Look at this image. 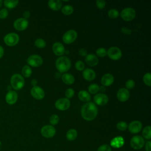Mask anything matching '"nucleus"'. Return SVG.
Segmentation results:
<instances>
[{
	"mask_svg": "<svg viewBox=\"0 0 151 151\" xmlns=\"http://www.w3.org/2000/svg\"><path fill=\"white\" fill-rule=\"evenodd\" d=\"M74 94V91L73 88H68L66 91H65V96L67 97V99H70L71 98Z\"/></svg>",
	"mask_w": 151,
	"mask_h": 151,
	"instance_id": "79ce46f5",
	"label": "nucleus"
},
{
	"mask_svg": "<svg viewBox=\"0 0 151 151\" xmlns=\"http://www.w3.org/2000/svg\"><path fill=\"white\" fill-rule=\"evenodd\" d=\"M66 52H67V54H68V50H67Z\"/></svg>",
	"mask_w": 151,
	"mask_h": 151,
	"instance_id": "864d4df0",
	"label": "nucleus"
},
{
	"mask_svg": "<svg viewBox=\"0 0 151 151\" xmlns=\"http://www.w3.org/2000/svg\"><path fill=\"white\" fill-rule=\"evenodd\" d=\"M130 145L133 149L139 150L143 147L145 145V140L143 137L139 135H136L132 137Z\"/></svg>",
	"mask_w": 151,
	"mask_h": 151,
	"instance_id": "39448f33",
	"label": "nucleus"
},
{
	"mask_svg": "<svg viewBox=\"0 0 151 151\" xmlns=\"http://www.w3.org/2000/svg\"><path fill=\"white\" fill-rule=\"evenodd\" d=\"M35 45L36 47L40 48H44L46 45V42L45 41L42 39V38H37L34 42Z\"/></svg>",
	"mask_w": 151,
	"mask_h": 151,
	"instance_id": "2f4dec72",
	"label": "nucleus"
},
{
	"mask_svg": "<svg viewBox=\"0 0 151 151\" xmlns=\"http://www.w3.org/2000/svg\"><path fill=\"white\" fill-rule=\"evenodd\" d=\"M83 76L86 80L92 81L96 78V73L92 69L86 68L83 72Z\"/></svg>",
	"mask_w": 151,
	"mask_h": 151,
	"instance_id": "412c9836",
	"label": "nucleus"
},
{
	"mask_svg": "<svg viewBox=\"0 0 151 151\" xmlns=\"http://www.w3.org/2000/svg\"><path fill=\"white\" fill-rule=\"evenodd\" d=\"M55 66L60 72L64 73L70 68L71 61L67 57H60L57 59Z\"/></svg>",
	"mask_w": 151,
	"mask_h": 151,
	"instance_id": "f03ea898",
	"label": "nucleus"
},
{
	"mask_svg": "<svg viewBox=\"0 0 151 151\" xmlns=\"http://www.w3.org/2000/svg\"><path fill=\"white\" fill-rule=\"evenodd\" d=\"M23 17H24V19H27L30 17V12L28 11H25L23 13Z\"/></svg>",
	"mask_w": 151,
	"mask_h": 151,
	"instance_id": "de8ad7c7",
	"label": "nucleus"
},
{
	"mask_svg": "<svg viewBox=\"0 0 151 151\" xmlns=\"http://www.w3.org/2000/svg\"><path fill=\"white\" fill-rule=\"evenodd\" d=\"M37 84V80H36L35 79L32 80V81H31V84L33 86V87H34V86H36Z\"/></svg>",
	"mask_w": 151,
	"mask_h": 151,
	"instance_id": "8fccbe9b",
	"label": "nucleus"
},
{
	"mask_svg": "<svg viewBox=\"0 0 151 151\" xmlns=\"http://www.w3.org/2000/svg\"><path fill=\"white\" fill-rule=\"evenodd\" d=\"M151 142L150 141H147L146 143V145H145V150L146 151H151Z\"/></svg>",
	"mask_w": 151,
	"mask_h": 151,
	"instance_id": "49530a36",
	"label": "nucleus"
},
{
	"mask_svg": "<svg viewBox=\"0 0 151 151\" xmlns=\"http://www.w3.org/2000/svg\"><path fill=\"white\" fill-rule=\"evenodd\" d=\"M8 15V11L6 8H2L0 10V18L5 19L7 17Z\"/></svg>",
	"mask_w": 151,
	"mask_h": 151,
	"instance_id": "ea45409f",
	"label": "nucleus"
},
{
	"mask_svg": "<svg viewBox=\"0 0 151 151\" xmlns=\"http://www.w3.org/2000/svg\"><path fill=\"white\" fill-rule=\"evenodd\" d=\"M28 26V21L24 18L17 19L14 22V27L18 31L25 30Z\"/></svg>",
	"mask_w": 151,
	"mask_h": 151,
	"instance_id": "f8f14e48",
	"label": "nucleus"
},
{
	"mask_svg": "<svg viewBox=\"0 0 151 151\" xmlns=\"http://www.w3.org/2000/svg\"><path fill=\"white\" fill-rule=\"evenodd\" d=\"M55 106L58 110H65L70 106V101L67 98L59 99L55 101Z\"/></svg>",
	"mask_w": 151,
	"mask_h": 151,
	"instance_id": "9d476101",
	"label": "nucleus"
},
{
	"mask_svg": "<svg viewBox=\"0 0 151 151\" xmlns=\"http://www.w3.org/2000/svg\"><path fill=\"white\" fill-rule=\"evenodd\" d=\"M75 67L78 71H82L84 69V64L82 61L78 60L75 64Z\"/></svg>",
	"mask_w": 151,
	"mask_h": 151,
	"instance_id": "4c0bfd02",
	"label": "nucleus"
},
{
	"mask_svg": "<svg viewBox=\"0 0 151 151\" xmlns=\"http://www.w3.org/2000/svg\"><path fill=\"white\" fill-rule=\"evenodd\" d=\"M116 127H117V129H119V130L124 131V130H126V129L127 128V124L125 122L121 121L117 123Z\"/></svg>",
	"mask_w": 151,
	"mask_h": 151,
	"instance_id": "72a5a7b5",
	"label": "nucleus"
},
{
	"mask_svg": "<svg viewBox=\"0 0 151 151\" xmlns=\"http://www.w3.org/2000/svg\"><path fill=\"white\" fill-rule=\"evenodd\" d=\"M77 136V132L76 129H71L68 130L66 133V137L68 140L72 141L76 139Z\"/></svg>",
	"mask_w": 151,
	"mask_h": 151,
	"instance_id": "a878e982",
	"label": "nucleus"
},
{
	"mask_svg": "<svg viewBox=\"0 0 151 151\" xmlns=\"http://www.w3.org/2000/svg\"><path fill=\"white\" fill-rule=\"evenodd\" d=\"M97 151H111V148L109 145L104 144L99 146L97 149Z\"/></svg>",
	"mask_w": 151,
	"mask_h": 151,
	"instance_id": "58836bf2",
	"label": "nucleus"
},
{
	"mask_svg": "<svg viewBox=\"0 0 151 151\" xmlns=\"http://www.w3.org/2000/svg\"><path fill=\"white\" fill-rule=\"evenodd\" d=\"M27 63L29 65L37 67L42 65L43 60L41 56L37 54H34L28 57L27 59Z\"/></svg>",
	"mask_w": 151,
	"mask_h": 151,
	"instance_id": "9b49d317",
	"label": "nucleus"
},
{
	"mask_svg": "<svg viewBox=\"0 0 151 151\" xmlns=\"http://www.w3.org/2000/svg\"><path fill=\"white\" fill-rule=\"evenodd\" d=\"M108 15L110 18L114 19L119 15V12L116 9H111L108 12Z\"/></svg>",
	"mask_w": 151,
	"mask_h": 151,
	"instance_id": "473e14b6",
	"label": "nucleus"
},
{
	"mask_svg": "<svg viewBox=\"0 0 151 151\" xmlns=\"http://www.w3.org/2000/svg\"><path fill=\"white\" fill-rule=\"evenodd\" d=\"M94 101L96 104L99 106H103L107 103L109 101L108 97L103 93H99L94 96Z\"/></svg>",
	"mask_w": 151,
	"mask_h": 151,
	"instance_id": "dca6fc26",
	"label": "nucleus"
},
{
	"mask_svg": "<svg viewBox=\"0 0 151 151\" xmlns=\"http://www.w3.org/2000/svg\"><path fill=\"white\" fill-rule=\"evenodd\" d=\"M96 54L99 57H104L107 55V51L104 48H99L96 51Z\"/></svg>",
	"mask_w": 151,
	"mask_h": 151,
	"instance_id": "c9c22d12",
	"label": "nucleus"
},
{
	"mask_svg": "<svg viewBox=\"0 0 151 151\" xmlns=\"http://www.w3.org/2000/svg\"><path fill=\"white\" fill-rule=\"evenodd\" d=\"M41 133L44 137L51 138L55 135V129L52 125H45L41 128Z\"/></svg>",
	"mask_w": 151,
	"mask_h": 151,
	"instance_id": "1a4fd4ad",
	"label": "nucleus"
},
{
	"mask_svg": "<svg viewBox=\"0 0 151 151\" xmlns=\"http://www.w3.org/2000/svg\"><path fill=\"white\" fill-rule=\"evenodd\" d=\"M142 124L140 121L138 120H134L132 122L129 126L128 129L130 133L135 134L137 133L142 130Z\"/></svg>",
	"mask_w": 151,
	"mask_h": 151,
	"instance_id": "4468645a",
	"label": "nucleus"
},
{
	"mask_svg": "<svg viewBox=\"0 0 151 151\" xmlns=\"http://www.w3.org/2000/svg\"><path fill=\"white\" fill-rule=\"evenodd\" d=\"M97 108L93 102H87L84 104L81 110L83 118L87 121H91L94 119L97 116Z\"/></svg>",
	"mask_w": 151,
	"mask_h": 151,
	"instance_id": "f257e3e1",
	"label": "nucleus"
},
{
	"mask_svg": "<svg viewBox=\"0 0 151 151\" xmlns=\"http://www.w3.org/2000/svg\"><path fill=\"white\" fill-rule=\"evenodd\" d=\"M2 1H1V0H0V8L1 7V6H2Z\"/></svg>",
	"mask_w": 151,
	"mask_h": 151,
	"instance_id": "603ef678",
	"label": "nucleus"
},
{
	"mask_svg": "<svg viewBox=\"0 0 151 151\" xmlns=\"http://www.w3.org/2000/svg\"><path fill=\"white\" fill-rule=\"evenodd\" d=\"M4 54V50L3 47L1 45H0V58L3 57Z\"/></svg>",
	"mask_w": 151,
	"mask_h": 151,
	"instance_id": "09e8293b",
	"label": "nucleus"
},
{
	"mask_svg": "<svg viewBox=\"0 0 151 151\" xmlns=\"http://www.w3.org/2000/svg\"><path fill=\"white\" fill-rule=\"evenodd\" d=\"M18 99V94L16 91L14 90H9L5 96L6 102L10 105L15 104Z\"/></svg>",
	"mask_w": 151,
	"mask_h": 151,
	"instance_id": "2eb2a0df",
	"label": "nucleus"
},
{
	"mask_svg": "<svg viewBox=\"0 0 151 151\" xmlns=\"http://www.w3.org/2000/svg\"><path fill=\"white\" fill-rule=\"evenodd\" d=\"M52 51L57 55H61L65 52V49L63 45L59 42H56L52 45Z\"/></svg>",
	"mask_w": 151,
	"mask_h": 151,
	"instance_id": "aec40b11",
	"label": "nucleus"
},
{
	"mask_svg": "<svg viewBox=\"0 0 151 151\" xmlns=\"http://www.w3.org/2000/svg\"><path fill=\"white\" fill-rule=\"evenodd\" d=\"M19 40V37L18 35L15 32L8 33L4 37V42L8 46H14L17 45Z\"/></svg>",
	"mask_w": 151,
	"mask_h": 151,
	"instance_id": "20e7f679",
	"label": "nucleus"
},
{
	"mask_svg": "<svg viewBox=\"0 0 151 151\" xmlns=\"http://www.w3.org/2000/svg\"><path fill=\"white\" fill-rule=\"evenodd\" d=\"M85 61L88 65L94 67L97 65V64L99 63V59L95 55L90 54H87L86 56Z\"/></svg>",
	"mask_w": 151,
	"mask_h": 151,
	"instance_id": "a211bd4d",
	"label": "nucleus"
},
{
	"mask_svg": "<svg viewBox=\"0 0 151 151\" xmlns=\"http://www.w3.org/2000/svg\"><path fill=\"white\" fill-rule=\"evenodd\" d=\"M22 74L25 77H29L32 74V70L29 66L24 65L22 68Z\"/></svg>",
	"mask_w": 151,
	"mask_h": 151,
	"instance_id": "c85d7f7f",
	"label": "nucleus"
},
{
	"mask_svg": "<svg viewBox=\"0 0 151 151\" xmlns=\"http://www.w3.org/2000/svg\"><path fill=\"white\" fill-rule=\"evenodd\" d=\"M96 5L100 9H103L106 5V1L104 0H97L96 1Z\"/></svg>",
	"mask_w": 151,
	"mask_h": 151,
	"instance_id": "37998d69",
	"label": "nucleus"
},
{
	"mask_svg": "<svg viewBox=\"0 0 151 151\" xmlns=\"http://www.w3.org/2000/svg\"><path fill=\"white\" fill-rule=\"evenodd\" d=\"M142 135L146 139L149 140L151 138V128L150 126H147L143 129L142 131Z\"/></svg>",
	"mask_w": 151,
	"mask_h": 151,
	"instance_id": "cd10ccee",
	"label": "nucleus"
},
{
	"mask_svg": "<svg viewBox=\"0 0 151 151\" xmlns=\"http://www.w3.org/2000/svg\"><path fill=\"white\" fill-rule=\"evenodd\" d=\"M49 7L54 11H58L62 6V2L60 0H50L48 1Z\"/></svg>",
	"mask_w": 151,
	"mask_h": 151,
	"instance_id": "4be33fe9",
	"label": "nucleus"
},
{
	"mask_svg": "<svg viewBox=\"0 0 151 151\" xmlns=\"http://www.w3.org/2000/svg\"><path fill=\"white\" fill-rule=\"evenodd\" d=\"M59 122V117L57 114H52L50 117V123L52 125L57 124Z\"/></svg>",
	"mask_w": 151,
	"mask_h": 151,
	"instance_id": "f704fd0d",
	"label": "nucleus"
},
{
	"mask_svg": "<svg viewBox=\"0 0 151 151\" xmlns=\"http://www.w3.org/2000/svg\"><path fill=\"white\" fill-rule=\"evenodd\" d=\"M78 96L80 100L85 102H88L91 99L90 94L85 90L80 91L78 94Z\"/></svg>",
	"mask_w": 151,
	"mask_h": 151,
	"instance_id": "393cba45",
	"label": "nucleus"
},
{
	"mask_svg": "<svg viewBox=\"0 0 151 151\" xmlns=\"http://www.w3.org/2000/svg\"><path fill=\"white\" fill-rule=\"evenodd\" d=\"M62 80L66 84H68V85H70V84H72L74 82V77L70 74V73H65L64 74L63 76H62Z\"/></svg>",
	"mask_w": 151,
	"mask_h": 151,
	"instance_id": "b1692460",
	"label": "nucleus"
},
{
	"mask_svg": "<svg viewBox=\"0 0 151 151\" xmlns=\"http://www.w3.org/2000/svg\"><path fill=\"white\" fill-rule=\"evenodd\" d=\"M130 97V93L127 89L122 88L119 89L117 93V98L120 101H127Z\"/></svg>",
	"mask_w": 151,
	"mask_h": 151,
	"instance_id": "f3484780",
	"label": "nucleus"
},
{
	"mask_svg": "<svg viewBox=\"0 0 151 151\" xmlns=\"http://www.w3.org/2000/svg\"><path fill=\"white\" fill-rule=\"evenodd\" d=\"M10 83L11 87L17 90L21 89L25 84V81L24 77L19 74H13L10 79Z\"/></svg>",
	"mask_w": 151,
	"mask_h": 151,
	"instance_id": "7ed1b4c3",
	"label": "nucleus"
},
{
	"mask_svg": "<svg viewBox=\"0 0 151 151\" xmlns=\"http://www.w3.org/2000/svg\"><path fill=\"white\" fill-rule=\"evenodd\" d=\"M120 16L123 18V19L127 21H129L135 18L136 11L132 8H126L121 11Z\"/></svg>",
	"mask_w": 151,
	"mask_h": 151,
	"instance_id": "423d86ee",
	"label": "nucleus"
},
{
	"mask_svg": "<svg viewBox=\"0 0 151 151\" xmlns=\"http://www.w3.org/2000/svg\"><path fill=\"white\" fill-rule=\"evenodd\" d=\"M61 12L65 15H70L73 12V7L70 5H64L61 8Z\"/></svg>",
	"mask_w": 151,
	"mask_h": 151,
	"instance_id": "c756f323",
	"label": "nucleus"
},
{
	"mask_svg": "<svg viewBox=\"0 0 151 151\" xmlns=\"http://www.w3.org/2000/svg\"><path fill=\"white\" fill-rule=\"evenodd\" d=\"M79 54L82 56V57H86L87 55V50L84 49V48H81L80 50L79 51Z\"/></svg>",
	"mask_w": 151,
	"mask_h": 151,
	"instance_id": "a18cd8bd",
	"label": "nucleus"
},
{
	"mask_svg": "<svg viewBox=\"0 0 151 151\" xmlns=\"http://www.w3.org/2000/svg\"><path fill=\"white\" fill-rule=\"evenodd\" d=\"M18 2L19 1L18 0H5L4 1V4L6 8L12 9L17 6Z\"/></svg>",
	"mask_w": 151,
	"mask_h": 151,
	"instance_id": "bb28decb",
	"label": "nucleus"
},
{
	"mask_svg": "<svg viewBox=\"0 0 151 151\" xmlns=\"http://www.w3.org/2000/svg\"><path fill=\"white\" fill-rule=\"evenodd\" d=\"M88 91L91 94H96L99 91V86L97 84H91L88 87Z\"/></svg>",
	"mask_w": 151,
	"mask_h": 151,
	"instance_id": "7c9ffc66",
	"label": "nucleus"
},
{
	"mask_svg": "<svg viewBox=\"0 0 151 151\" xmlns=\"http://www.w3.org/2000/svg\"><path fill=\"white\" fill-rule=\"evenodd\" d=\"M77 37V33L75 30H68L63 36V40L66 44H70L74 42Z\"/></svg>",
	"mask_w": 151,
	"mask_h": 151,
	"instance_id": "6e6552de",
	"label": "nucleus"
},
{
	"mask_svg": "<svg viewBox=\"0 0 151 151\" xmlns=\"http://www.w3.org/2000/svg\"><path fill=\"white\" fill-rule=\"evenodd\" d=\"M99 90L102 91V92H104L105 90H106V87L105 86H101L100 87H99Z\"/></svg>",
	"mask_w": 151,
	"mask_h": 151,
	"instance_id": "3c124183",
	"label": "nucleus"
},
{
	"mask_svg": "<svg viewBox=\"0 0 151 151\" xmlns=\"http://www.w3.org/2000/svg\"><path fill=\"white\" fill-rule=\"evenodd\" d=\"M134 85H135V83L134 81L133 80H128L126 83V87L127 88V89H132L134 87ZM126 88V89H127Z\"/></svg>",
	"mask_w": 151,
	"mask_h": 151,
	"instance_id": "a19ab883",
	"label": "nucleus"
},
{
	"mask_svg": "<svg viewBox=\"0 0 151 151\" xmlns=\"http://www.w3.org/2000/svg\"><path fill=\"white\" fill-rule=\"evenodd\" d=\"M101 84L104 86H109L113 84L114 82V77L110 73L105 74L103 76L101 80Z\"/></svg>",
	"mask_w": 151,
	"mask_h": 151,
	"instance_id": "6ab92c4d",
	"label": "nucleus"
},
{
	"mask_svg": "<svg viewBox=\"0 0 151 151\" xmlns=\"http://www.w3.org/2000/svg\"><path fill=\"white\" fill-rule=\"evenodd\" d=\"M31 96L38 100L42 99L44 97L45 93L42 88L39 86H34L31 90Z\"/></svg>",
	"mask_w": 151,
	"mask_h": 151,
	"instance_id": "ddd939ff",
	"label": "nucleus"
},
{
	"mask_svg": "<svg viewBox=\"0 0 151 151\" xmlns=\"http://www.w3.org/2000/svg\"><path fill=\"white\" fill-rule=\"evenodd\" d=\"M121 31L122 32V33L126 34V35H130L132 32L131 29H130L129 28H127V27H123L121 29Z\"/></svg>",
	"mask_w": 151,
	"mask_h": 151,
	"instance_id": "c03bdc74",
	"label": "nucleus"
},
{
	"mask_svg": "<svg viewBox=\"0 0 151 151\" xmlns=\"http://www.w3.org/2000/svg\"><path fill=\"white\" fill-rule=\"evenodd\" d=\"M109 57L112 60H117L121 58L122 53L121 50L117 47H111L107 51Z\"/></svg>",
	"mask_w": 151,
	"mask_h": 151,
	"instance_id": "0eeeda50",
	"label": "nucleus"
},
{
	"mask_svg": "<svg viewBox=\"0 0 151 151\" xmlns=\"http://www.w3.org/2000/svg\"><path fill=\"white\" fill-rule=\"evenodd\" d=\"M124 139L123 137L119 136L113 139L110 142L111 146L115 148H119L124 145Z\"/></svg>",
	"mask_w": 151,
	"mask_h": 151,
	"instance_id": "5701e85b",
	"label": "nucleus"
},
{
	"mask_svg": "<svg viewBox=\"0 0 151 151\" xmlns=\"http://www.w3.org/2000/svg\"><path fill=\"white\" fill-rule=\"evenodd\" d=\"M150 76H151L150 73H146L143 77V80L145 84L147 85L148 86H150Z\"/></svg>",
	"mask_w": 151,
	"mask_h": 151,
	"instance_id": "e433bc0d",
	"label": "nucleus"
}]
</instances>
